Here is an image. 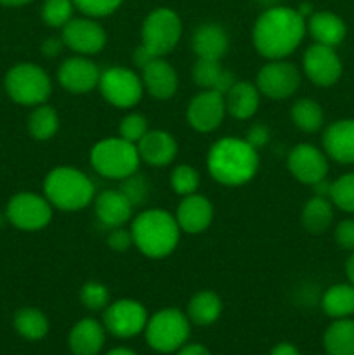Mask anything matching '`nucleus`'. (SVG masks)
<instances>
[{
	"label": "nucleus",
	"instance_id": "1a4fd4ad",
	"mask_svg": "<svg viewBox=\"0 0 354 355\" xmlns=\"http://www.w3.org/2000/svg\"><path fill=\"white\" fill-rule=\"evenodd\" d=\"M101 96L115 107L127 110L134 107L144 94L142 78L135 71L121 66H113L101 71L99 78Z\"/></svg>",
	"mask_w": 354,
	"mask_h": 355
},
{
	"label": "nucleus",
	"instance_id": "aec40b11",
	"mask_svg": "<svg viewBox=\"0 0 354 355\" xmlns=\"http://www.w3.org/2000/svg\"><path fill=\"white\" fill-rule=\"evenodd\" d=\"M94 210H96L97 220L111 229L124 227L134 214V207L120 189H106L96 194Z\"/></svg>",
	"mask_w": 354,
	"mask_h": 355
},
{
	"label": "nucleus",
	"instance_id": "de8ad7c7",
	"mask_svg": "<svg viewBox=\"0 0 354 355\" xmlns=\"http://www.w3.org/2000/svg\"><path fill=\"white\" fill-rule=\"evenodd\" d=\"M176 355H212L210 350L200 343H186L177 350Z\"/></svg>",
	"mask_w": 354,
	"mask_h": 355
},
{
	"label": "nucleus",
	"instance_id": "39448f33",
	"mask_svg": "<svg viewBox=\"0 0 354 355\" xmlns=\"http://www.w3.org/2000/svg\"><path fill=\"white\" fill-rule=\"evenodd\" d=\"M137 146L121 137L103 139L90 149V165L111 180H124L139 170Z\"/></svg>",
	"mask_w": 354,
	"mask_h": 355
},
{
	"label": "nucleus",
	"instance_id": "c03bdc74",
	"mask_svg": "<svg viewBox=\"0 0 354 355\" xmlns=\"http://www.w3.org/2000/svg\"><path fill=\"white\" fill-rule=\"evenodd\" d=\"M269 137H271L269 128H267L264 123H255V125H252L248 130H246L245 141L248 142L253 149H257V151H259L260 148H264V146L269 142Z\"/></svg>",
	"mask_w": 354,
	"mask_h": 355
},
{
	"label": "nucleus",
	"instance_id": "ea45409f",
	"mask_svg": "<svg viewBox=\"0 0 354 355\" xmlns=\"http://www.w3.org/2000/svg\"><path fill=\"white\" fill-rule=\"evenodd\" d=\"M120 191L124 193V196L130 201L132 207L134 208L141 207V205L144 203L149 196L148 182H146L144 175H141V173H137V172L132 173L130 177H127V179L121 180Z\"/></svg>",
	"mask_w": 354,
	"mask_h": 355
},
{
	"label": "nucleus",
	"instance_id": "c85d7f7f",
	"mask_svg": "<svg viewBox=\"0 0 354 355\" xmlns=\"http://www.w3.org/2000/svg\"><path fill=\"white\" fill-rule=\"evenodd\" d=\"M301 220L309 234H325L333 222V203L328 198L312 196L302 208Z\"/></svg>",
	"mask_w": 354,
	"mask_h": 355
},
{
	"label": "nucleus",
	"instance_id": "cd10ccee",
	"mask_svg": "<svg viewBox=\"0 0 354 355\" xmlns=\"http://www.w3.org/2000/svg\"><path fill=\"white\" fill-rule=\"evenodd\" d=\"M222 314V300L214 291H198L191 297L187 304L186 315L193 324L196 326H210L221 318Z\"/></svg>",
	"mask_w": 354,
	"mask_h": 355
},
{
	"label": "nucleus",
	"instance_id": "c756f323",
	"mask_svg": "<svg viewBox=\"0 0 354 355\" xmlns=\"http://www.w3.org/2000/svg\"><path fill=\"white\" fill-rule=\"evenodd\" d=\"M321 309L328 318L346 319L354 314V286L351 283H339L323 293Z\"/></svg>",
	"mask_w": 354,
	"mask_h": 355
},
{
	"label": "nucleus",
	"instance_id": "473e14b6",
	"mask_svg": "<svg viewBox=\"0 0 354 355\" xmlns=\"http://www.w3.org/2000/svg\"><path fill=\"white\" fill-rule=\"evenodd\" d=\"M14 329L24 340L37 342V340L45 338L49 333V319L38 309L24 307L14 314Z\"/></svg>",
	"mask_w": 354,
	"mask_h": 355
},
{
	"label": "nucleus",
	"instance_id": "9b49d317",
	"mask_svg": "<svg viewBox=\"0 0 354 355\" xmlns=\"http://www.w3.org/2000/svg\"><path fill=\"white\" fill-rule=\"evenodd\" d=\"M255 85L259 92L269 99H288L301 87V71L287 59H273L259 69Z\"/></svg>",
	"mask_w": 354,
	"mask_h": 355
},
{
	"label": "nucleus",
	"instance_id": "a211bd4d",
	"mask_svg": "<svg viewBox=\"0 0 354 355\" xmlns=\"http://www.w3.org/2000/svg\"><path fill=\"white\" fill-rule=\"evenodd\" d=\"M176 220L186 234H200L210 227L214 220V207L210 200L201 194L184 196L176 211Z\"/></svg>",
	"mask_w": 354,
	"mask_h": 355
},
{
	"label": "nucleus",
	"instance_id": "864d4df0",
	"mask_svg": "<svg viewBox=\"0 0 354 355\" xmlns=\"http://www.w3.org/2000/svg\"><path fill=\"white\" fill-rule=\"evenodd\" d=\"M106 355H137V354L132 352L130 349H125V347H118V349L110 350Z\"/></svg>",
	"mask_w": 354,
	"mask_h": 355
},
{
	"label": "nucleus",
	"instance_id": "f03ea898",
	"mask_svg": "<svg viewBox=\"0 0 354 355\" xmlns=\"http://www.w3.org/2000/svg\"><path fill=\"white\" fill-rule=\"evenodd\" d=\"M207 166L215 182L229 187L243 186L259 170V153L245 139L222 137L212 144Z\"/></svg>",
	"mask_w": 354,
	"mask_h": 355
},
{
	"label": "nucleus",
	"instance_id": "5701e85b",
	"mask_svg": "<svg viewBox=\"0 0 354 355\" xmlns=\"http://www.w3.org/2000/svg\"><path fill=\"white\" fill-rule=\"evenodd\" d=\"M106 342V328L96 319H80L75 322L68 336V345L73 355H99Z\"/></svg>",
	"mask_w": 354,
	"mask_h": 355
},
{
	"label": "nucleus",
	"instance_id": "5fc2aeb1",
	"mask_svg": "<svg viewBox=\"0 0 354 355\" xmlns=\"http://www.w3.org/2000/svg\"><path fill=\"white\" fill-rule=\"evenodd\" d=\"M257 2L266 7V9H269V7H276L280 0H257Z\"/></svg>",
	"mask_w": 354,
	"mask_h": 355
},
{
	"label": "nucleus",
	"instance_id": "37998d69",
	"mask_svg": "<svg viewBox=\"0 0 354 355\" xmlns=\"http://www.w3.org/2000/svg\"><path fill=\"white\" fill-rule=\"evenodd\" d=\"M134 245V238H132V232L127 231L124 227H117L111 231V234L108 236V246H110L113 252H127L130 246Z\"/></svg>",
	"mask_w": 354,
	"mask_h": 355
},
{
	"label": "nucleus",
	"instance_id": "58836bf2",
	"mask_svg": "<svg viewBox=\"0 0 354 355\" xmlns=\"http://www.w3.org/2000/svg\"><path fill=\"white\" fill-rule=\"evenodd\" d=\"M148 120L142 116L141 113H130L120 121L118 125V137L125 139V141L137 144L148 132Z\"/></svg>",
	"mask_w": 354,
	"mask_h": 355
},
{
	"label": "nucleus",
	"instance_id": "2f4dec72",
	"mask_svg": "<svg viewBox=\"0 0 354 355\" xmlns=\"http://www.w3.org/2000/svg\"><path fill=\"white\" fill-rule=\"evenodd\" d=\"M290 116L295 127L301 132H305V134L318 132L323 127V121H325V113H323L321 104L314 99H309V97L298 99L292 106Z\"/></svg>",
	"mask_w": 354,
	"mask_h": 355
},
{
	"label": "nucleus",
	"instance_id": "a18cd8bd",
	"mask_svg": "<svg viewBox=\"0 0 354 355\" xmlns=\"http://www.w3.org/2000/svg\"><path fill=\"white\" fill-rule=\"evenodd\" d=\"M65 47L66 45H65V42H62V38L49 37L47 40L42 44V54H44L45 58H58Z\"/></svg>",
	"mask_w": 354,
	"mask_h": 355
},
{
	"label": "nucleus",
	"instance_id": "8fccbe9b",
	"mask_svg": "<svg viewBox=\"0 0 354 355\" xmlns=\"http://www.w3.org/2000/svg\"><path fill=\"white\" fill-rule=\"evenodd\" d=\"M311 187H312V191H314V196L328 198V200H330V191H332V182H328V180H326V177H325V179L318 180V182H316V184H312Z\"/></svg>",
	"mask_w": 354,
	"mask_h": 355
},
{
	"label": "nucleus",
	"instance_id": "4468645a",
	"mask_svg": "<svg viewBox=\"0 0 354 355\" xmlns=\"http://www.w3.org/2000/svg\"><path fill=\"white\" fill-rule=\"evenodd\" d=\"M226 114L228 111H226L224 94L214 92V90H201L187 104L186 120L191 128L208 134L221 127Z\"/></svg>",
	"mask_w": 354,
	"mask_h": 355
},
{
	"label": "nucleus",
	"instance_id": "6e6552de",
	"mask_svg": "<svg viewBox=\"0 0 354 355\" xmlns=\"http://www.w3.org/2000/svg\"><path fill=\"white\" fill-rule=\"evenodd\" d=\"M183 37V23L177 12L160 7L146 16L141 28L142 45L156 58H165L174 51Z\"/></svg>",
	"mask_w": 354,
	"mask_h": 355
},
{
	"label": "nucleus",
	"instance_id": "f8f14e48",
	"mask_svg": "<svg viewBox=\"0 0 354 355\" xmlns=\"http://www.w3.org/2000/svg\"><path fill=\"white\" fill-rule=\"evenodd\" d=\"M6 218L21 231H40L52 218V205L45 196L17 193L7 203Z\"/></svg>",
	"mask_w": 354,
	"mask_h": 355
},
{
	"label": "nucleus",
	"instance_id": "603ef678",
	"mask_svg": "<svg viewBox=\"0 0 354 355\" xmlns=\"http://www.w3.org/2000/svg\"><path fill=\"white\" fill-rule=\"evenodd\" d=\"M31 0H0L2 6H9V7H19L24 6V3H30Z\"/></svg>",
	"mask_w": 354,
	"mask_h": 355
},
{
	"label": "nucleus",
	"instance_id": "3c124183",
	"mask_svg": "<svg viewBox=\"0 0 354 355\" xmlns=\"http://www.w3.org/2000/svg\"><path fill=\"white\" fill-rule=\"evenodd\" d=\"M346 274H347V279H349V283L354 286V252L346 262Z\"/></svg>",
	"mask_w": 354,
	"mask_h": 355
},
{
	"label": "nucleus",
	"instance_id": "7ed1b4c3",
	"mask_svg": "<svg viewBox=\"0 0 354 355\" xmlns=\"http://www.w3.org/2000/svg\"><path fill=\"white\" fill-rule=\"evenodd\" d=\"M134 246L148 259H165L177 248L180 227L176 215L158 208L141 211L130 225Z\"/></svg>",
	"mask_w": 354,
	"mask_h": 355
},
{
	"label": "nucleus",
	"instance_id": "c9c22d12",
	"mask_svg": "<svg viewBox=\"0 0 354 355\" xmlns=\"http://www.w3.org/2000/svg\"><path fill=\"white\" fill-rule=\"evenodd\" d=\"M170 186L174 193L179 196H189L196 193L200 187V173L189 165H177L170 173Z\"/></svg>",
	"mask_w": 354,
	"mask_h": 355
},
{
	"label": "nucleus",
	"instance_id": "f704fd0d",
	"mask_svg": "<svg viewBox=\"0 0 354 355\" xmlns=\"http://www.w3.org/2000/svg\"><path fill=\"white\" fill-rule=\"evenodd\" d=\"M330 201L339 210L354 214V172L344 173L332 182Z\"/></svg>",
	"mask_w": 354,
	"mask_h": 355
},
{
	"label": "nucleus",
	"instance_id": "9d476101",
	"mask_svg": "<svg viewBox=\"0 0 354 355\" xmlns=\"http://www.w3.org/2000/svg\"><path fill=\"white\" fill-rule=\"evenodd\" d=\"M148 319L149 315L144 305L132 298L110 302L103 312V324L106 331L117 338L125 340L144 333Z\"/></svg>",
	"mask_w": 354,
	"mask_h": 355
},
{
	"label": "nucleus",
	"instance_id": "79ce46f5",
	"mask_svg": "<svg viewBox=\"0 0 354 355\" xmlns=\"http://www.w3.org/2000/svg\"><path fill=\"white\" fill-rule=\"evenodd\" d=\"M335 243L342 250L354 252V218H346L337 224Z\"/></svg>",
	"mask_w": 354,
	"mask_h": 355
},
{
	"label": "nucleus",
	"instance_id": "6ab92c4d",
	"mask_svg": "<svg viewBox=\"0 0 354 355\" xmlns=\"http://www.w3.org/2000/svg\"><path fill=\"white\" fill-rule=\"evenodd\" d=\"M323 151L330 159L340 165H353L354 163V120L333 121L323 132Z\"/></svg>",
	"mask_w": 354,
	"mask_h": 355
},
{
	"label": "nucleus",
	"instance_id": "49530a36",
	"mask_svg": "<svg viewBox=\"0 0 354 355\" xmlns=\"http://www.w3.org/2000/svg\"><path fill=\"white\" fill-rule=\"evenodd\" d=\"M132 59H134V64L137 66V68H144V66H148L149 62L153 61V59H156L155 54H151V52L148 51V49L144 47V45H139L137 49L134 51V55H132Z\"/></svg>",
	"mask_w": 354,
	"mask_h": 355
},
{
	"label": "nucleus",
	"instance_id": "7c9ffc66",
	"mask_svg": "<svg viewBox=\"0 0 354 355\" xmlns=\"http://www.w3.org/2000/svg\"><path fill=\"white\" fill-rule=\"evenodd\" d=\"M323 347L328 355H354V319H335L326 328Z\"/></svg>",
	"mask_w": 354,
	"mask_h": 355
},
{
	"label": "nucleus",
	"instance_id": "72a5a7b5",
	"mask_svg": "<svg viewBox=\"0 0 354 355\" xmlns=\"http://www.w3.org/2000/svg\"><path fill=\"white\" fill-rule=\"evenodd\" d=\"M59 128V116L54 107L47 104L35 106L28 118V132L35 141H49L56 135Z\"/></svg>",
	"mask_w": 354,
	"mask_h": 355
},
{
	"label": "nucleus",
	"instance_id": "2eb2a0df",
	"mask_svg": "<svg viewBox=\"0 0 354 355\" xmlns=\"http://www.w3.org/2000/svg\"><path fill=\"white\" fill-rule=\"evenodd\" d=\"M62 42L78 55H94L106 45L108 37L104 28L90 17L69 19L62 26Z\"/></svg>",
	"mask_w": 354,
	"mask_h": 355
},
{
	"label": "nucleus",
	"instance_id": "20e7f679",
	"mask_svg": "<svg viewBox=\"0 0 354 355\" xmlns=\"http://www.w3.org/2000/svg\"><path fill=\"white\" fill-rule=\"evenodd\" d=\"M44 194L52 208L78 211L89 207L96 198V189L89 177L71 166L51 170L44 180Z\"/></svg>",
	"mask_w": 354,
	"mask_h": 355
},
{
	"label": "nucleus",
	"instance_id": "412c9836",
	"mask_svg": "<svg viewBox=\"0 0 354 355\" xmlns=\"http://www.w3.org/2000/svg\"><path fill=\"white\" fill-rule=\"evenodd\" d=\"M142 85L149 96L158 101H167L177 92L179 76L174 66L163 58H156L142 68Z\"/></svg>",
	"mask_w": 354,
	"mask_h": 355
},
{
	"label": "nucleus",
	"instance_id": "423d86ee",
	"mask_svg": "<svg viewBox=\"0 0 354 355\" xmlns=\"http://www.w3.org/2000/svg\"><path fill=\"white\" fill-rule=\"evenodd\" d=\"M191 321L179 309H162L148 319L144 336L148 345L160 354L177 352L189 338Z\"/></svg>",
	"mask_w": 354,
	"mask_h": 355
},
{
	"label": "nucleus",
	"instance_id": "f3484780",
	"mask_svg": "<svg viewBox=\"0 0 354 355\" xmlns=\"http://www.w3.org/2000/svg\"><path fill=\"white\" fill-rule=\"evenodd\" d=\"M101 71L87 55L65 59L58 69V82L71 94H87L99 85Z\"/></svg>",
	"mask_w": 354,
	"mask_h": 355
},
{
	"label": "nucleus",
	"instance_id": "dca6fc26",
	"mask_svg": "<svg viewBox=\"0 0 354 355\" xmlns=\"http://www.w3.org/2000/svg\"><path fill=\"white\" fill-rule=\"evenodd\" d=\"M287 166L298 182L312 186L318 180L325 179L328 173V156L316 146L302 142L292 148Z\"/></svg>",
	"mask_w": 354,
	"mask_h": 355
},
{
	"label": "nucleus",
	"instance_id": "a878e982",
	"mask_svg": "<svg viewBox=\"0 0 354 355\" xmlns=\"http://www.w3.org/2000/svg\"><path fill=\"white\" fill-rule=\"evenodd\" d=\"M226 111L236 120H248L259 110L260 92L255 83L235 82L224 94Z\"/></svg>",
	"mask_w": 354,
	"mask_h": 355
},
{
	"label": "nucleus",
	"instance_id": "f257e3e1",
	"mask_svg": "<svg viewBox=\"0 0 354 355\" xmlns=\"http://www.w3.org/2000/svg\"><path fill=\"white\" fill-rule=\"evenodd\" d=\"M305 31V19L298 10L281 6L269 7L253 24V47L269 61L287 59L302 44Z\"/></svg>",
	"mask_w": 354,
	"mask_h": 355
},
{
	"label": "nucleus",
	"instance_id": "0eeeda50",
	"mask_svg": "<svg viewBox=\"0 0 354 355\" xmlns=\"http://www.w3.org/2000/svg\"><path fill=\"white\" fill-rule=\"evenodd\" d=\"M6 90L10 99L23 106H40L52 92L51 76L33 62H19L6 75Z\"/></svg>",
	"mask_w": 354,
	"mask_h": 355
},
{
	"label": "nucleus",
	"instance_id": "b1692460",
	"mask_svg": "<svg viewBox=\"0 0 354 355\" xmlns=\"http://www.w3.org/2000/svg\"><path fill=\"white\" fill-rule=\"evenodd\" d=\"M191 47L198 59L221 61L229 49V37L221 24L205 23L194 30Z\"/></svg>",
	"mask_w": 354,
	"mask_h": 355
},
{
	"label": "nucleus",
	"instance_id": "393cba45",
	"mask_svg": "<svg viewBox=\"0 0 354 355\" xmlns=\"http://www.w3.org/2000/svg\"><path fill=\"white\" fill-rule=\"evenodd\" d=\"M305 28H307L314 44L328 45V47L340 45L347 35V28L342 17L330 12V10L312 12L305 21Z\"/></svg>",
	"mask_w": 354,
	"mask_h": 355
},
{
	"label": "nucleus",
	"instance_id": "4c0bfd02",
	"mask_svg": "<svg viewBox=\"0 0 354 355\" xmlns=\"http://www.w3.org/2000/svg\"><path fill=\"white\" fill-rule=\"evenodd\" d=\"M80 302L92 312L104 311L110 305V290L103 283L89 281L80 288Z\"/></svg>",
	"mask_w": 354,
	"mask_h": 355
},
{
	"label": "nucleus",
	"instance_id": "09e8293b",
	"mask_svg": "<svg viewBox=\"0 0 354 355\" xmlns=\"http://www.w3.org/2000/svg\"><path fill=\"white\" fill-rule=\"evenodd\" d=\"M269 355H301V352H298V349L295 345H292V343L288 342H283V343H278L276 347H273Z\"/></svg>",
	"mask_w": 354,
	"mask_h": 355
},
{
	"label": "nucleus",
	"instance_id": "a19ab883",
	"mask_svg": "<svg viewBox=\"0 0 354 355\" xmlns=\"http://www.w3.org/2000/svg\"><path fill=\"white\" fill-rule=\"evenodd\" d=\"M75 7L89 17L110 16L120 7L121 0H73Z\"/></svg>",
	"mask_w": 354,
	"mask_h": 355
},
{
	"label": "nucleus",
	"instance_id": "bb28decb",
	"mask_svg": "<svg viewBox=\"0 0 354 355\" xmlns=\"http://www.w3.org/2000/svg\"><path fill=\"white\" fill-rule=\"evenodd\" d=\"M193 80L198 87L203 90H214V92L226 94L236 82L235 75L228 69L222 68L221 61L212 59H196L193 66Z\"/></svg>",
	"mask_w": 354,
	"mask_h": 355
},
{
	"label": "nucleus",
	"instance_id": "ddd939ff",
	"mask_svg": "<svg viewBox=\"0 0 354 355\" xmlns=\"http://www.w3.org/2000/svg\"><path fill=\"white\" fill-rule=\"evenodd\" d=\"M302 68L305 76L318 87H332L342 76V61L335 52V47L312 44L305 49Z\"/></svg>",
	"mask_w": 354,
	"mask_h": 355
},
{
	"label": "nucleus",
	"instance_id": "e433bc0d",
	"mask_svg": "<svg viewBox=\"0 0 354 355\" xmlns=\"http://www.w3.org/2000/svg\"><path fill=\"white\" fill-rule=\"evenodd\" d=\"M73 0H45L42 6V19L52 28H62L73 19Z\"/></svg>",
	"mask_w": 354,
	"mask_h": 355
},
{
	"label": "nucleus",
	"instance_id": "4be33fe9",
	"mask_svg": "<svg viewBox=\"0 0 354 355\" xmlns=\"http://www.w3.org/2000/svg\"><path fill=\"white\" fill-rule=\"evenodd\" d=\"M135 146L141 162L151 166L170 165L177 156L176 139L165 130H148Z\"/></svg>",
	"mask_w": 354,
	"mask_h": 355
}]
</instances>
